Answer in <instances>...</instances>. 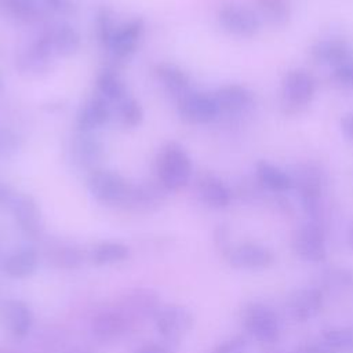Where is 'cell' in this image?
Wrapping results in <instances>:
<instances>
[{"instance_id":"cell-1","label":"cell","mask_w":353,"mask_h":353,"mask_svg":"<svg viewBox=\"0 0 353 353\" xmlns=\"http://www.w3.org/2000/svg\"><path fill=\"white\" fill-rule=\"evenodd\" d=\"M157 181L167 192L185 188L192 176V161L186 150L178 142L165 143L156 163Z\"/></svg>"},{"instance_id":"cell-2","label":"cell","mask_w":353,"mask_h":353,"mask_svg":"<svg viewBox=\"0 0 353 353\" xmlns=\"http://www.w3.org/2000/svg\"><path fill=\"white\" fill-rule=\"evenodd\" d=\"M241 323L245 332L258 343L273 345L280 338L279 316L266 303L248 302L241 312Z\"/></svg>"},{"instance_id":"cell-3","label":"cell","mask_w":353,"mask_h":353,"mask_svg":"<svg viewBox=\"0 0 353 353\" xmlns=\"http://www.w3.org/2000/svg\"><path fill=\"white\" fill-rule=\"evenodd\" d=\"M292 182L296 188L302 210L310 218V221H317L321 214V197L324 190V175L323 171L310 163L298 165L294 172Z\"/></svg>"},{"instance_id":"cell-4","label":"cell","mask_w":353,"mask_h":353,"mask_svg":"<svg viewBox=\"0 0 353 353\" xmlns=\"http://www.w3.org/2000/svg\"><path fill=\"white\" fill-rule=\"evenodd\" d=\"M90 194L101 204L123 207L127 197L130 182L119 172L105 168H97L90 172L87 179Z\"/></svg>"},{"instance_id":"cell-5","label":"cell","mask_w":353,"mask_h":353,"mask_svg":"<svg viewBox=\"0 0 353 353\" xmlns=\"http://www.w3.org/2000/svg\"><path fill=\"white\" fill-rule=\"evenodd\" d=\"M295 255L307 263H321L327 259L325 233L320 222L307 221L296 228L291 240Z\"/></svg>"},{"instance_id":"cell-6","label":"cell","mask_w":353,"mask_h":353,"mask_svg":"<svg viewBox=\"0 0 353 353\" xmlns=\"http://www.w3.org/2000/svg\"><path fill=\"white\" fill-rule=\"evenodd\" d=\"M153 321L156 331L165 342L178 343L193 328L194 316L182 305H164L159 307Z\"/></svg>"},{"instance_id":"cell-7","label":"cell","mask_w":353,"mask_h":353,"mask_svg":"<svg viewBox=\"0 0 353 353\" xmlns=\"http://www.w3.org/2000/svg\"><path fill=\"white\" fill-rule=\"evenodd\" d=\"M316 94L314 77L303 69L288 70L281 81L283 105L290 112H299L307 106Z\"/></svg>"},{"instance_id":"cell-8","label":"cell","mask_w":353,"mask_h":353,"mask_svg":"<svg viewBox=\"0 0 353 353\" xmlns=\"http://www.w3.org/2000/svg\"><path fill=\"white\" fill-rule=\"evenodd\" d=\"M54 55L48 34L43 32L34 41L18 52L15 66L23 74L39 76L51 69Z\"/></svg>"},{"instance_id":"cell-9","label":"cell","mask_w":353,"mask_h":353,"mask_svg":"<svg viewBox=\"0 0 353 353\" xmlns=\"http://www.w3.org/2000/svg\"><path fill=\"white\" fill-rule=\"evenodd\" d=\"M132 327L134 323L120 307L103 309L91 320V334L101 342H114L124 336Z\"/></svg>"},{"instance_id":"cell-10","label":"cell","mask_w":353,"mask_h":353,"mask_svg":"<svg viewBox=\"0 0 353 353\" xmlns=\"http://www.w3.org/2000/svg\"><path fill=\"white\" fill-rule=\"evenodd\" d=\"M225 256L230 266L241 270H263L274 262L273 251L258 243H241L230 247Z\"/></svg>"},{"instance_id":"cell-11","label":"cell","mask_w":353,"mask_h":353,"mask_svg":"<svg viewBox=\"0 0 353 353\" xmlns=\"http://www.w3.org/2000/svg\"><path fill=\"white\" fill-rule=\"evenodd\" d=\"M221 26L230 34L252 37L261 29L259 17L250 8L240 4H225L218 11Z\"/></svg>"},{"instance_id":"cell-12","label":"cell","mask_w":353,"mask_h":353,"mask_svg":"<svg viewBox=\"0 0 353 353\" xmlns=\"http://www.w3.org/2000/svg\"><path fill=\"white\" fill-rule=\"evenodd\" d=\"M179 116L192 124H208L219 116V109L212 95L189 91L178 99Z\"/></svg>"},{"instance_id":"cell-13","label":"cell","mask_w":353,"mask_h":353,"mask_svg":"<svg viewBox=\"0 0 353 353\" xmlns=\"http://www.w3.org/2000/svg\"><path fill=\"white\" fill-rule=\"evenodd\" d=\"M324 307L323 291L317 287H302L290 294L285 301L288 316L296 323H306L314 319Z\"/></svg>"},{"instance_id":"cell-14","label":"cell","mask_w":353,"mask_h":353,"mask_svg":"<svg viewBox=\"0 0 353 353\" xmlns=\"http://www.w3.org/2000/svg\"><path fill=\"white\" fill-rule=\"evenodd\" d=\"M10 210L21 229V232L30 237L37 239L43 232V216L37 201L26 193H17Z\"/></svg>"},{"instance_id":"cell-15","label":"cell","mask_w":353,"mask_h":353,"mask_svg":"<svg viewBox=\"0 0 353 353\" xmlns=\"http://www.w3.org/2000/svg\"><path fill=\"white\" fill-rule=\"evenodd\" d=\"M0 317L4 328L14 339H25L34 324L32 309L21 299L4 301L0 306Z\"/></svg>"},{"instance_id":"cell-16","label":"cell","mask_w":353,"mask_h":353,"mask_svg":"<svg viewBox=\"0 0 353 353\" xmlns=\"http://www.w3.org/2000/svg\"><path fill=\"white\" fill-rule=\"evenodd\" d=\"M72 156L77 165L94 171L105 160L106 150L103 142L94 132L79 131L72 141Z\"/></svg>"},{"instance_id":"cell-17","label":"cell","mask_w":353,"mask_h":353,"mask_svg":"<svg viewBox=\"0 0 353 353\" xmlns=\"http://www.w3.org/2000/svg\"><path fill=\"white\" fill-rule=\"evenodd\" d=\"M168 192L161 186V183L156 182H141L137 185L130 183V189L127 197L124 200L123 207L131 211L148 212L157 210L165 200V194Z\"/></svg>"},{"instance_id":"cell-18","label":"cell","mask_w":353,"mask_h":353,"mask_svg":"<svg viewBox=\"0 0 353 353\" xmlns=\"http://www.w3.org/2000/svg\"><path fill=\"white\" fill-rule=\"evenodd\" d=\"M160 306L161 305L159 303V296L153 290L135 288L124 295L119 307L135 324L139 320L154 317Z\"/></svg>"},{"instance_id":"cell-19","label":"cell","mask_w":353,"mask_h":353,"mask_svg":"<svg viewBox=\"0 0 353 353\" xmlns=\"http://www.w3.org/2000/svg\"><path fill=\"white\" fill-rule=\"evenodd\" d=\"M145 22L142 18H134L124 25L116 28L109 44V50L119 59H125L132 55L143 36Z\"/></svg>"},{"instance_id":"cell-20","label":"cell","mask_w":353,"mask_h":353,"mask_svg":"<svg viewBox=\"0 0 353 353\" xmlns=\"http://www.w3.org/2000/svg\"><path fill=\"white\" fill-rule=\"evenodd\" d=\"M196 190L200 200L210 208L222 210L232 201L228 185L212 172H201L196 179Z\"/></svg>"},{"instance_id":"cell-21","label":"cell","mask_w":353,"mask_h":353,"mask_svg":"<svg viewBox=\"0 0 353 353\" xmlns=\"http://www.w3.org/2000/svg\"><path fill=\"white\" fill-rule=\"evenodd\" d=\"M221 113L239 114L245 112L254 102L252 92L240 84H225L212 94Z\"/></svg>"},{"instance_id":"cell-22","label":"cell","mask_w":353,"mask_h":353,"mask_svg":"<svg viewBox=\"0 0 353 353\" xmlns=\"http://www.w3.org/2000/svg\"><path fill=\"white\" fill-rule=\"evenodd\" d=\"M353 48L342 39H324L314 43L310 48V57L321 65L339 66L352 59Z\"/></svg>"},{"instance_id":"cell-23","label":"cell","mask_w":353,"mask_h":353,"mask_svg":"<svg viewBox=\"0 0 353 353\" xmlns=\"http://www.w3.org/2000/svg\"><path fill=\"white\" fill-rule=\"evenodd\" d=\"M39 266V254L34 247L23 245L10 252L1 265L3 272L12 279L32 276Z\"/></svg>"},{"instance_id":"cell-24","label":"cell","mask_w":353,"mask_h":353,"mask_svg":"<svg viewBox=\"0 0 353 353\" xmlns=\"http://www.w3.org/2000/svg\"><path fill=\"white\" fill-rule=\"evenodd\" d=\"M110 119V109L108 101L101 95L90 98L79 110L76 124L81 132H94L103 127Z\"/></svg>"},{"instance_id":"cell-25","label":"cell","mask_w":353,"mask_h":353,"mask_svg":"<svg viewBox=\"0 0 353 353\" xmlns=\"http://www.w3.org/2000/svg\"><path fill=\"white\" fill-rule=\"evenodd\" d=\"M255 176L258 183L272 193H285L294 188L291 174L265 160L256 163Z\"/></svg>"},{"instance_id":"cell-26","label":"cell","mask_w":353,"mask_h":353,"mask_svg":"<svg viewBox=\"0 0 353 353\" xmlns=\"http://www.w3.org/2000/svg\"><path fill=\"white\" fill-rule=\"evenodd\" d=\"M51 48L58 57H70L80 48V33L69 23H58L46 30Z\"/></svg>"},{"instance_id":"cell-27","label":"cell","mask_w":353,"mask_h":353,"mask_svg":"<svg viewBox=\"0 0 353 353\" xmlns=\"http://www.w3.org/2000/svg\"><path fill=\"white\" fill-rule=\"evenodd\" d=\"M154 73L161 85L176 99L190 91V79L179 66L168 62L156 65Z\"/></svg>"},{"instance_id":"cell-28","label":"cell","mask_w":353,"mask_h":353,"mask_svg":"<svg viewBox=\"0 0 353 353\" xmlns=\"http://www.w3.org/2000/svg\"><path fill=\"white\" fill-rule=\"evenodd\" d=\"M130 256V248L120 241H102L97 244L91 252V262L95 265H113L124 262Z\"/></svg>"},{"instance_id":"cell-29","label":"cell","mask_w":353,"mask_h":353,"mask_svg":"<svg viewBox=\"0 0 353 353\" xmlns=\"http://www.w3.org/2000/svg\"><path fill=\"white\" fill-rule=\"evenodd\" d=\"M0 12L17 22H33L39 18L40 8L36 0H0Z\"/></svg>"},{"instance_id":"cell-30","label":"cell","mask_w":353,"mask_h":353,"mask_svg":"<svg viewBox=\"0 0 353 353\" xmlns=\"http://www.w3.org/2000/svg\"><path fill=\"white\" fill-rule=\"evenodd\" d=\"M48 261L59 269H76L83 262L81 251L73 244L57 243L47 250Z\"/></svg>"},{"instance_id":"cell-31","label":"cell","mask_w":353,"mask_h":353,"mask_svg":"<svg viewBox=\"0 0 353 353\" xmlns=\"http://www.w3.org/2000/svg\"><path fill=\"white\" fill-rule=\"evenodd\" d=\"M320 339L335 353H353V325H332L324 328Z\"/></svg>"},{"instance_id":"cell-32","label":"cell","mask_w":353,"mask_h":353,"mask_svg":"<svg viewBox=\"0 0 353 353\" xmlns=\"http://www.w3.org/2000/svg\"><path fill=\"white\" fill-rule=\"evenodd\" d=\"M97 90L106 101L120 102L127 97V88L114 70L105 69L97 76Z\"/></svg>"},{"instance_id":"cell-33","label":"cell","mask_w":353,"mask_h":353,"mask_svg":"<svg viewBox=\"0 0 353 353\" xmlns=\"http://www.w3.org/2000/svg\"><path fill=\"white\" fill-rule=\"evenodd\" d=\"M256 7L270 25L284 26L290 21L291 10L287 0H256Z\"/></svg>"},{"instance_id":"cell-34","label":"cell","mask_w":353,"mask_h":353,"mask_svg":"<svg viewBox=\"0 0 353 353\" xmlns=\"http://www.w3.org/2000/svg\"><path fill=\"white\" fill-rule=\"evenodd\" d=\"M117 103H119L117 109H119V117L121 124L128 128L138 127L143 119V109L139 105V102L127 95Z\"/></svg>"},{"instance_id":"cell-35","label":"cell","mask_w":353,"mask_h":353,"mask_svg":"<svg viewBox=\"0 0 353 353\" xmlns=\"http://www.w3.org/2000/svg\"><path fill=\"white\" fill-rule=\"evenodd\" d=\"M95 30H97L98 41L103 47L108 48L110 44V40L113 37V33L116 30V28L113 25L112 11L108 7H101L98 10L97 18H95Z\"/></svg>"},{"instance_id":"cell-36","label":"cell","mask_w":353,"mask_h":353,"mask_svg":"<svg viewBox=\"0 0 353 353\" xmlns=\"http://www.w3.org/2000/svg\"><path fill=\"white\" fill-rule=\"evenodd\" d=\"M19 149V138L10 128L0 127V159H8Z\"/></svg>"},{"instance_id":"cell-37","label":"cell","mask_w":353,"mask_h":353,"mask_svg":"<svg viewBox=\"0 0 353 353\" xmlns=\"http://www.w3.org/2000/svg\"><path fill=\"white\" fill-rule=\"evenodd\" d=\"M247 339L243 336H233L218 343L210 353H245Z\"/></svg>"},{"instance_id":"cell-38","label":"cell","mask_w":353,"mask_h":353,"mask_svg":"<svg viewBox=\"0 0 353 353\" xmlns=\"http://www.w3.org/2000/svg\"><path fill=\"white\" fill-rule=\"evenodd\" d=\"M332 79L343 87L353 88V58L336 68H334Z\"/></svg>"},{"instance_id":"cell-39","label":"cell","mask_w":353,"mask_h":353,"mask_svg":"<svg viewBox=\"0 0 353 353\" xmlns=\"http://www.w3.org/2000/svg\"><path fill=\"white\" fill-rule=\"evenodd\" d=\"M296 353H335L328 345L320 341H309L303 342L298 346Z\"/></svg>"},{"instance_id":"cell-40","label":"cell","mask_w":353,"mask_h":353,"mask_svg":"<svg viewBox=\"0 0 353 353\" xmlns=\"http://www.w3.org/2000/svg\"><path fill=\"white\" fill-rule=\"evenodd\" d=\"M328 277L331 280H334V283L338 285H345V287L353 288V270H350V269H334V270H331Z\"/></svg>"},{"instance_id":"cell-41","label":"cell","mask_w":353,"mask_h":353,"mask_svg":"<svg viewBox=\"0 0 353 353\" xmlns=\"http://www.w3.org/2000/svg\"><path fill=\"white\" fill-rule=\"evenodd\" d=\"M15 194L17 193H14L12 189L7 183L0 181V207H8L10 208Z\"/></svg>"},{"instance_id":"cell-42","label":"cell","mask_w":353,"mask_h":353,"mask_svg":"<svg viewBox=\"0 0 353 353\" xmlns=\"http://www.w3.org/2000/svg\"><path fill=\"white\" fill-rule=\"evenodd\" d=\"M46 7L54 12H65L70 8L69 0H44Z\"/></svg>"},{"instance_id":"cell-43","label":"cell","mask_w":353,"mask_h":353,"mask_svg":"<svg viewBox=\"0 0 353 353\" xmlns=\"http://www.w3.org/2000/svg\"><path fill=\"white\" fill-rule=\"evenodd\" d=\"M341 128H342V132L346 135V138L353 141V113H346L342 116Z\"/></svg>"},{"instance_id":"cell-44","label":"cell","mask_w":353,"mask_h":353,"mask_svg":"<svg viewBox=\"0 0 353 353\" xmlns=\"http://www.w3.org/2000/svg\"><path fill=\"white\" fill-rule=\"evenodd\" d=\"M135 353H168V350L156 343H146V345H142L139 349H137Z\"/></svg>"},{"instance_id":"cell-45","label":"cell","mask_w":353,"mask_h":353,"mask_svg":"<svg viewBox=\"0 0 353 353\" xmlns=\"http://www.w3.org/2000/svg\"><path fill=\"white\" fill-rule=\"evenodd\" d=\"M65 353H95L88 347H81V346H76V347H70L69 350H66Z\"/></svg>"},{"instance_id":"cell-46","label":"cell","mask_w":353,"mask_h":353,"mask_svg":"<svg viewBox=\"0 0 353 353\" xmlns=\"http://www.w3.org/2000/svg\"><path fill=\"white\" fill-rule=\"evenodd\" d=\"M347 240H349V245H350V248L353 250V226H352V229H350V232H349V237H347Z\"/></svg>"},{"instance_id":"cell-47","label":"cell","mask_w":353,"mask_h":353,"mask_svg":"<svg viewBox=\"0 0 353 353\" xmlns=\"http://www.w3.org/2000/svg\"><path fill=\"white\" fill-rule=\"evenodd\" d=\"M3 90H4V79H3V76L0 73V94L3 92Z\"/></svg>"},{"instance_id":"cell-48","label":"cell","mask_w":353,"mask_h":353,"mask_svg":"<svg viewBox=\"0 0 353 353\" xmlns=\"http://www.w3.org/2000/svg\"><path fill=\"white\" fill-rule=\"evenodd\" d=\"M7 353H14V352H7Z\"/></svg>"},{"instance_id":"cell-49","label":"cell","mask_w":353,"mask_h":353,"mask_svg":"<svg viewBox=\"0 0 353 353\" xmlns=\"http://www.w3.org/2000/svg\"><path fill=\"white\" fill-rule=\"evenodd\" d=\"M245 353H247V352H245Z\"/></svg>"}]
</instances>
